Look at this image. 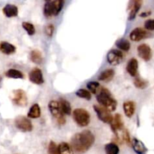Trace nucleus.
I'll return each instance as SVG.
<instances>
[{
    "label": "nucleus",
    "instance_id": "393cba45",
    "mask_svg": "<svg viewBox=\"0 0 154 154\" xmlns=\"http://www.w3.org/2000/svg\"><path fill=\"white\" fill-rule=\"evenodd\" d=\"M116 46L120 50L124 51H128L130 49V42L124 38H120L117 40L115 43Z\"/></svg>",
    "mask_w": 154,
    "mask_h": 154
},
{
    "label": "nucleus",
    "instance_id": "c9c22d12",
    "mask_svg": "<svg viewBox=\"0 0 154 154\" xmlns=\"http://www.w3.org/2000/svg\"><path fill=\"white\" fill-rule=\"evenodd\" d=\"M151 14V12L150 11H147V12H143V13L140 14V17H148L149 15Z\"/></svg>",
    "mask_w": 154,
    "mask_h": 154
},
{
    "label": "nucleus",
    "instance_id": "cd10ccee",
    "mask_svg": "<svg viewBox=\"0 0 154 154\" xmlns=\"http://www.w3.org/2000/svg\"><path fill=\"white\" fill-rule=\"evenodd\" d=\"M134 85L138 89H145L148 86V82L140 77H136L134 80Z\"/></svg>",
    "mask_w": 154,
    "mask_h": 154
},
{
    "label": "nucleus",
    "instance_id": "5701e85b",
    "mask_svg": "<svg viewBox=\"0 0 154 154\" xmlns=\"http://www.w3.org/2000/svg\"><path fill=\"white\" fill-rule=\"evenodd\" d=\"M30 60L35 64H41L43 60L42 54L38 50H33L30 53Z\"/></svg>",
    "mask_w": 154,
    "mask_h": 154
},
{
    "label": "nucleus",
    "instance_id": "7ed1b4c3",
    "mask_svg": "<svg viewBox=\"0 0 154 154\" xmlns=\"http://www.w3.org/2000/svg\"><path fill=\"white\" fill-rule=\"evenodd\" d=\"M64 3L63 0L47 1L45 4V7H44V14L47 17L57 16L63 9Z\"/></svg>",
    "mask_w": 154,
    "mask_h": 154
},
{
    "label": "nucleus",
    "instance_id": "aec40b11",
    "mask_svg": "<svg viewBox=\"0 0 154 154\" xmlns=\"http://www.w3.org/2000/svg\"><path fill=\"white\" fill-rule=\"evenodd\" d=\"M59 105H60V109H61L62 112L63 113V114H66V115H70L72 114V107H71L70 103H69V101H67L66 99H59Z\"/></svg>",
    "mask_w": 154,
    "mask_h": 154
},
{
    "label": "nucleus",
    "instance_id": "f8f14e48",
    "mask_svg": "<svg viewBox=\"0 0 154 154\" xmlns=\"http://www.w3.org/2000/svg\"><path fill=\"white\" fill-rule=\"evenodd\" d=\"M138 56L144 61H149L152 58V51L150 47L147 44H142L138 47Z\"/></svg>",
    "mask_w": 154,
    "mask_h": 154
},
{
    "label": "nucleus",
    "instance_id": "a878e982",
    "mask_svg": "<svg viewBox=\"0 0 154 154\" xmlns=\"http://www.w3.org/2000/svg\"><path fill=\"white\" fill-rule=\"evenodd\" d=\"M58 146L60 154H74V151L72 147L68 143L62 142Z\"/></svg>",
    "mask_w": 154,
    "mask_h": 154
},
{
    "label": "nucleus",
    "instance_id": "f704fd0d",
    "mask_svg": "<svg viewBox=\"0 0 154 154\" xmlns=\"http://www.w3.org/2000/svg\"><path fill=\"white\" fill-rule=\"evenodd\" d=\"M144 28L146 30H154V20H147L144 23Z\"/></svg>",
    "mask_w": 154,
    "mask_h": 154
},
{
    "label": "nucleus",
    "instance_id": "bb28decb",
    "mask_svg": "<svg viewBox=\"0 0 154 154\" xmlns=\"http://www.w3.org/2000/svg\"><path fill=\"white\" fill-rule=\"evenodd\" d=\"M105 150L106 154H119L120 149L119 147L114 143H109L105 146Z\"/></svg>",
    "mask_w": 154,
    "mask_h": 154
},
{
    "label": "nucleus",
    "instance_id": "f03ea898",
    "mask_svg": "<svg viewBox=\"0 0 154 154\" xmlns=\"http://www.w3.org/2000/svg\"><path fill=\"white\" fill-rule=\"evenodd\" d=\"M96 99H97L98 102L101 105V106L106 108L110 112L114 111L117 108V101L113 97L108 89L102 87L99 93L97 94Z\"/></svg>",
    "mask_w": 154,
    "mask_h": 154
},
{
    "label": "nucleus",
    "instance_id": "39448f33",
    "mask_svg": "<svg viewBox=\"0 0 154 154\" xmlns=\"http://www.w3.org/2000/svg\"><path fill=\"white\" fill-rule=\"evenodd\" d=\"M50 112L52 114L53 117L56 119L58 124L64 125L66 123V119H65L64 114L62 112L60 109L59 102L57 101H51L48 104Z\"/></svg>",
    "mask_w": 154,
    "mask_h": 154
},
{
    "label": "nucleus",
    "instance_id": "0eeeda50",
    "mask_svg": "<svg viewBox=\"0 0 154 154\" xmlns=\"http://www.w3.org/2000/svg\"><path fill=\"white\" fill-rule=\"evenodd\" d=\"M11 100L18 106H26L27 105V96L23 90H16L12 92Z\"/></svg>",
    "mask_w": 154,
    "mask_h": 154
},
{
    "label": "nucleus",
    "instance_id": "6ab92c4d",
    "mask_svg": "<svg viewBox=\"0 0 154 154\" xmlns=\"http://www.w3.org/2000/svg\"><path fill=\"white\" fill-rule=\"evenodd\" d=\"M0 51L6 55H11V54L15 53L16 48L14 45L7 42H0Z\"/></svg>",
    "mask_w": 154,
    "mask_h": 154
},
{
    "label": "nucleus",
    "instance_id": "9d476101",
    "mask_svg": "<svg viewBox=\"0 0 154 154\" xmlns=\"http://www.w3.org/2000/svg\"><path fill=\"white\" fill-rule=\"evenodd\" d=\"M150 35L147 30L143 28H135L132 30L129 34V37L132 42H140V41L145 39Z\"/></svg>",
    "mask_w": 154,
    "mask_h": 154
},
{
    "label": "nucleus",
    "instance_id": "423d86ee",
    "mask_svg": "<svg viewBox=\"0 0 154 154\" xmlns=\"http://www.w3.org/2000/svg\"><path fill=\"white\" fill-rule=\"evenodd\" d=\"M93 108H94L95 112L97 114L98 118L101 121H102L105 123L111 124V122L113 121L114 117H113L112 114H111V112L108 110H107L106 108L101 106V105H93Z\"/></svg>",
    "mask_w": 154,
    "mask_h": 154
},
{
    "label": "nucleus",
    "instance_id": "c756f323",
    "mask_svg": "<svg viewBox=\"0 0 154 154\" xmlns=\"http://www.w3.org/2000/svg\"><path fill=\"white\" fill-rule=\"evenodd\" d=\"M87 87L90 93L93 94H96L100 87V84L96 81H90V82L87 83Z\"/></svg>",
    "mask_w": 154,
    "mask_h": 154
},
{
    "label": "nucleus",
    "instance_id": "2eb2a0df",
    "mask_svg": "<svg viewBox=\"0 0 154 154\" xmlns=\"http://www.w3.org/2000/svg\"><path fill=\"white\" fill-rule=\"evenodd\" d=\"M132 147L137 154H146L147 152V148L144 143L137 138H133L132 140Z\"/></svg>",
    "mask_w": 154,
    "mask_h": 154
},
{
    "label": "nucleus",
    "instance_id": "4be33fe9",
    "mask_svg": "<svg viewBox=\"0 0 154 154\" xmlns=\"http://www.w3.org/2000/svg\"><path fill=\"white\" fill-rule=\"evenodd\" d=\"M27 116H28L29 118H32V119H36L40 117L41 116L40 106H39L38 104H34V105L30 108Z\"/></svg>",
    "mask_w": 154,
    "mask_h": 154
},
{
    "label": "nucleus",
    "instance_id": "20e7f679",
    "mask_svg": "<svg viewBox=\"0 0 154 154\" xmlns=\"http://www.w3.org/2000/svg\"><path fill=\"white\" fill-rule=\"evenodd\" d=\"M73 118L75 123L81 127L88 126L90 122V115L88 111L83 108H77L73 111Z\"/></svg>",
    "mask_w": 154,
    "mask_h": 154
},
{
    "label": "nucleus",
    "instance_id": "b1692460",
    "mask_svg": "<svg viewBox=\"0 0 154 154\" xmlns=\"http://www.w3.org/2000/svg\"><path fill=\"white\" fill-rule=\"evenodd\" d=\"M5 75L8 78H13V79H23V74L19 70L17 69H11L6 72Z\"/></svg>",
    "mask_w": 154,
    "mask_h": 154
},
{
    "label": "nucleus",
    "instance_id": "473e14b6",
    "mask_svg": "<svg viewBox=\"0 0 154 154\" xmlns=\"http://www.w3.org/2000/svg\"><path fill=\"white\" fill-rule=\"evenodd\" d=\"M122 139H123L128 145H132V139H131L129 131H128L127 129H123V133H122Z\"/></svg>",
    "mask_w": 154,
    "mask_h": 154
},
{
    "label": "nucleus",
    "instance_id": "c85d7f7f",
    "mask_svg": "<svg viewBox=\"0 0 154 154\" xmlns=\"http://www.w3.org/2000/svg\"><path fill=\"white\" fill-rule=\"evenodd\" d=\"M78 97L81 98V99H87V100H90L92 98L91 93L89 90H85V89H79L78 91L75 93Z\"/></svg>",
    "mask_w": 154,
    "mask_h": 154
},
{
    "label": "nucleus",
    "instance_id": "e433bc0d",
    "mask_svg": "<svg viewBox=\"0 0 154 154\" xmlns=\"http://www.w3.org/2000/svg\"><path fill=\"white\" fill-rule=\"evenodd\" d=\"M1 81H2V78H1V77H0V82H1Z\"/></svg>",
    "mask_w": 154,
    "mask_h": 154
},
{
    "label": "nucleus",
    "instance_id": "dca6fc26",
    "mask_svg": "<svg viewBox=\"0 0 154 154\" xmlns=\"http://www.w3.org/2000/svg\"><path fill=\"white\" fill-rule=\"evenodd\" d=\"M138 62L135 58H132L128 62L126 66V71L132 77H135L138 73Z\"/></svg>",
    "mask_w": 154,
    "mask_h": 154
},
{
    "label": "nucleus",
    "instance_id": "72a5a7b5",
    "mask_svg": "<svg viewBox=\"0 0 154 154\" xmlns=\"http://www.w3.org/2000/svg\"><path fill=\"white\" fill-rule=\"evenodd\" d=\"M54 32V26L52 24H48L45 26V32L48 37H52L53 34Z\"/></svg>",
    "mask_w": 154,
    "mask_h": 154
},
{
    "label": "nucleus",
    "instance_id": "412c9836",
    "mask_svg": "<svg viewBox=\"0 0 154 154\" xmlns=\"http://www.w3.org/2000/svg\"><path fill=\"white\" fill-rule=\"evenodd\" d=\"M114 71L112 69H108L106 70L103 71L101 72V74L99 76V80L102 81H105V82H108V81H111L113 78L114 77Z\"/></svg>",
    "mask_w": 154,
    "mask_h": 154
},
{
    "label": "nucleus",
    "instance_id": "6e6552de",
    "mask_svg": "<svg viewBox=\"0 0 154 154\" xmlns=\"http://www.w3.org/2000/svg\"><path fill=\"white\" fill-rule=\"evenodd\" d=\"M15 126L18 129L23 132H31L33 128L31 121L23 116H20L15 119Z\"/></svg>",
    "mask_w": 154,
    "mask_h": 154
},
{
    "label": "nucleus",
    "instance_id": "2f4dec72",
    "mask_svg": "<svg viewBox=\"0 0 154 154\" xmlns=\"http://www.w3.org/2000/svg\"><path fill=\"white\" fill-rule=\"evenodd\" d=\"M48 154H60L59 152V146L57 145L54 141H51L48 146Z\"/></svg>",
    "mask_w": 154,
    "mask_h": 154
},
{
    "label": "nucleus",
    "instance_id": "ddd939ff",
    "mask_svg": "<svg viewBox=\"0 0 154 154\" xmlns=\"http://www.w3.org/2000/svg\"><path fill=\"white\" fill-rule=\"evenodd\" d=\"M142 3L143 2L141 0H135V1H131L129 2V7H128L129 20H132L135 19L137 13L141 8Z\"/></svg>",
    "mask_w": 154,
    "mask_h": 154
},
{
    "label": "nucleus",
    "instance_id": "a211bd4d",
    "mask_svg": "<svg viewBox=\"0 0 154 154\" xmlns=\"http://www.w3.org/2000/svg\"><path fill=\"white\" fill-rule=\"evenodd\" d=\"M123 111L127 117L130 118L135 112V104L132 101H127L123 103Z\"/></svg>",
    "mask_w": 154,
    "mask_h": 154
},
{
    "label": "nucleus",
    "instance_id": "1a4fd4ad",
    "mask_svg": "<svg viewBox=\"0 0 154 154\" xmlns=\"http://www.w3.org/2000/svg\"><path fill=\"white\" fill-rule=\"evenodd\" d=\"M123 58V54L120 50H111L107 54V61L112 66H117L120 64Z\"/></svg>",
    "mask_w": 154,
    "mask_h": 154
},
{
    "label": "nucleus",
    "instance_id": "9b49d317",
    "mask_svg": "<svg viewBox=\"0 0 154 154\" xmlns=\"http://www.w3.org/2000/svg\"><path fill=\"white\" fill-rule=\"evenodd\" d=\"M29 79L32 83L40 85L44 83V77L42 70L38 68H34L29 74Z\"/></svg>",
    "mask_w": 154,
    "mask_h": 154
},
{
    "label": "nucleus",
    "instance_id": "7c9ffc66",
    "mask_svg": "<svg viewBox=\"0 0 154 154\" xmlns=\"http://www.w3.org/2000/svg\"><path fill=\"white\" fill-rule=\"evenodd\" d=\"M22 26L26 30L29 35H33L35 33V29L33 24H32L31 23L23 22L22 23Z\"/></svg>",
    "mask_w": 154,
    "mask_h": 154
},
{
    "label": "nucleus",
    "instance_id": "f257e3e1",
    "mask_svg": "<svg viewBox=\"0 0 154 154\" xmlns=\"http://www.w3.org/2000/svg\"><path fill=\"white\" fill-rule=\"evenodd\" d=\"M95 141V136L90 131L84 130L77 133L71 139V147L75 153L78 154L85 153L93 146Z\"/></svg>",
    "mask_w": 154,
    "mask_h": 154
},
{
    "label": "nucleus",
    "instance_id": "4468645a",
    "mask_svg": "<svg viewBox=\"0 0 154 154\" xmlns=\"http://www.w3.org/2000/svg\"><path fill=\"white\" fill-rule=\"evenodd\" d=\"M111 129L113 132L117 135V131L121 130L123 127V121L122 116L119 114H116L113 118V121L111 123Z\"/></svg>",
    "mask_w": 154,
    "mask_h": 154
},
{
    "label": "nucleus",
    "instance_id": "f3484780",
    "mask_svg": "<svg viewBox=\"0 0 154 154\" xmlns=\"http://www.w3.org/2000/svg\"><path fill=\"white\" fill-rule=\"evenodd\" d=\"M2 11L7 17H17L18 14V8L16 5L11 4H8L3 8Z\"/></svg>",
    "mask_w": 154,
    "mask_h": 154
}]
</instances>
